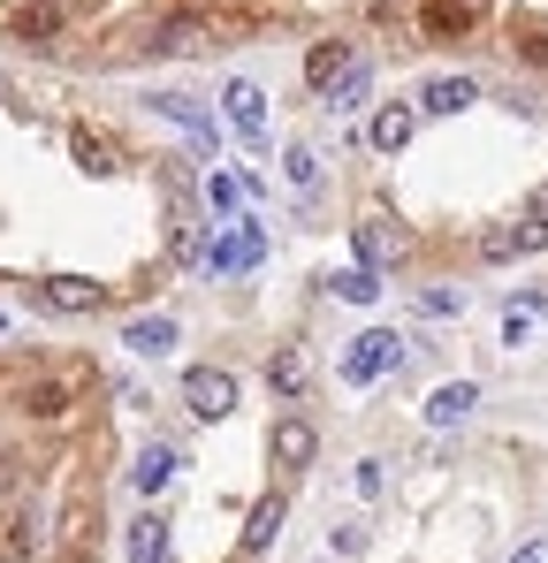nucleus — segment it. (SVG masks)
<instances>
[{"label":"nucleus","mask_w":548,"mask_h":563,"mask_svg":"<svg viewBox=\"0 0 548 563\" xmlns=\"http://www.w3.org/2000/svg\"><path fill=\"white\" fill-rule=\"evenodd\" d=\"M534 252H548V213H526V221L480 236V260H534Z\"/></svg>","instance_id":"obj_6"},{"label":"nucleus","mask_w":548,"mask_h":563,"mask_svg":"<svg viewBox=\"0 0 548 563\" xmlns=\"http://www.w3.org/2000/svg\"><path fill=\"white\" fill-rule=\"evenodd\" d=\"M183 404H190L198 419H229V411H237V374H221V366H190V374H183Z\"/></svg>","instance_id":"obj_5"},{"label":"nucleus","mask_w":548,"mask_h":563,"mask_svg":"<svg viewBox=\"0 0 548 563\" xmlns=\"http://www.w3.org/2000/svg\"><path fill=\"white\" fill-rule=\"evenodd\" d=\"M313 450H320L313 419H282V427H274V465H282V472H305V465H313Z\"/></svg>","instance_id":"obj_14"},{"label":"nucleus","mask_w":548,"mask_h":563,"mask_svg":"<svg viewBox=\"0 0 548 563\" xmlns=\"http://www.w3.org/2000/svg\"><path fill=\"white\" fill-rule=\"evenodd\" d=\"M480 23V0H427V38H464Z\"/></svg>","instance_id":"obj_16"},{"label":"nucleus","mask_w":548,"mask_h":563,"mask_svg":"<svg viewBox=\"0 0 548 563\" xmlns=\"http://www.w3.org/2000/svg\"><path fill=\"white\" fill-rule=\"evenodd\" d=\"M145 107H153V114H168L176 130H190V145H198V153H213V114H206L198 99H183V92H145Z\"/></svg>","instance_id":"obj_8"},{"label":"nucleus","mask_w":548,"mask_h":563,"mask_svg":"<svg viewBox=\"0 0 548 563\" xmlns=\"http://www.w3.org/2000/svg\"><path fill=\"white\" fill-rule=\"evenodd\" d=\"M23 411H31V419H62V411H69V380H31V388H23Z\"/></svg>","instance_id":"obj_19"},{"label":"nucleus","mask_w":548,"mask_h":563,"mask_svg":"<svg viewBox=\"0 0 548 563\" xmlns=\"http://www.w3.org/2000/svg\"><path fill=\"white\" fill-rule=\"evenodd\" d=\"M69 153H77V161H85L91 176H107V168H114V161H107V145H99V137H91L85 122H77V130H69Z\"/></svg>","instance_id":"obj_24"},{"label":"nucleus","mask_w":548,"mask_h":563,"mask_svg":"<svg viewBox=\"0 0 548 563\" xmlns=\"http://www.w3.org/2000/svg\"><path fill=\"white\" fill-rule=\"evenodd\" d=\"M282 184L297 190V198L320 190V161H313V145H289V153H282Z\"/></svg>","instance_id":"obj_18"},{"label":"nucleus","mask_w":548,"mask_h":563,"mask_svg":"<svg viewBox=\"0 0 548 563\" xmlns=\"http://www.w3.org/2000/svg\"><path fill=\"white\" fill-rule=\"evenodd\" d=\"M0 487H15V457H0Z\"/></svg>","instance_id":"obj_29"},{"label":"nucleus","mask_w":548,"mask_h":563,"mask_svg":"<svg viewBox=\"0 0 548 563\" xmlns=\"http://www.w3.org/2000/svg\"><path fill=\"white\" fill-rule=\"evenodd\" d=\"M412 130H419V107H404V99H388V107H373V153H404L412 145Z\"/></svg>","instance_id":"obj_11"},{"label":"nucleus","mask_w":548,"mask_h":563,"mask_svg":"<svg viewBox=\"0 0 548 563\" xmlns=\"http://www.w3.org/2000/svg\"><path fill=\"white\" fill-rule=\"evenodd\" d=\"M122 556L130 563H168V518H161V510H138L130 533H122Z\"/></svg>","instance_id":"obj_10"},{"label":"nucleus","mask_w":548,"mask_h":563,"mask_svg":"<svg viewBox=\"0 0 548 563\" xmlns=\"http://www.w3.org/2000/svg\"><path fill=\"white\" fill-rule=\"evenodd\" d=\"M343 77H351V46H343V38H320V46L305 54V85H313V92H336Z\"/></svg>","instance_id":"obj_13"},{"label":"nucleus","mask_w":548,"mask_h":563,"mask_svg":"<svg viewBox=\"0 0 548 563\" xmlns=\"http://www.w3.org/2000/svg\"><path fill=\"white\" fill-rule=\"evenodd\" d=\"M260 260H267V229H260V221H229V229L206 244L198 267H206V275H252Z\"/></svg>","instance_id":"obj_2"},{"label":"nucleus","mask_w":548,"mask_h":563,"mask_svg":"<svg viewBox=\"0 0 548 563\" xmlns=\"http://www.w3.org/2000/svg\"><path fill=\"white\" fill-rule=\"evenodd\" d=\"M31 305H39V312H69V320H85V312H107V282L46 275V282H31Z\"/></svg>","instance_id":"obj_3"},{"label":"nucleus","mask_w":548,"mask_h":563,"mask_svg":"<svg viewBox=\"0 0 548 563\" xmlns=\"http://www.w3.org/2000/svg\"><path fill=\"white\" fill-rule=\"evenodd\" d=\"M365 92H373V69H365V62H351V77H343V85L328 92V107H336V114H351Z\"/></svg>","instance_id":"obj_23"},{"label":"nucleus","mask_w":548,"mask_h":563,"mask_svg":"<svg viewBox=\"0 0 548 563\" xmlns=\"http://www.w3.org/2000/svg\"><path fill=\"white\" fill-rule=\"evenodd\" d=\"M221 122H229L244 145H260V137H267V92H260L252 77H229V85H221Z\"/></svg>","instance_id":"obj_4"},{"label":"nucleus","mask_w":548,"mask_h":563,"mask_svg":"<svg viewBox=\"0 0 548 563\" xmlns=\"http://www.w3.org/2000/svg\"><path fill=\"white\" fill-rule=\"evenodd\" d=\"M351 252H359V267H373V275H381V267H396V260L412 252V236H404L396 221H381V213H373V221H359V229H351Z\"/></svg>","instance_id":"obj_7"},{"label":"nucleus","mask_w":548,"mask_h":563,"mask_svg":"<svg viewBox=\"0 0 548 563\" xmlns=\"http://www.w3.org/2000/svg\"><path fill=\"white\" fill-rule=\"evenodd\" d=\"M419 411H427V427H464V419L480 411V380H442Z\"/></svg>","instance_id":"obj_9"},{"label":"nucleus","mask_w":548,"mask_h":563,"mask_svg":"<svg viewBox=\"0 0 548 563\" xmlns=\"http://www.w3.org/2000/svg\"><path fill=\"white\" fill-rule=\"evenodd\" d=\"M267 380H274V388H282V396H297V388H305V358H297V351H274Z\"/></svg>","instance_id":"obj_25"},{"label":"nucleus","mask_w":548,"mask_h":563,"mask_svg":"<svg viewBox=\"0 0 548 563\" xmlns=\"http://www.w3.org/2000/svg\"><path fill=\"white\" fill-rule=\"evenodd\" d=\"M472 99H480V85H472V77H435V85L419 92V107H427V114H464Z\"/></svg>","instance_id":"obj_17"},{"label":"nucleus","mask_w":548,"mask_h":563,"mask_svg":"<svg viewBox=\"0 0 548 563\" xmlns=\"http://www.w3.org/2000/svg\"><path fill=\"white\" fill-rule=\"evenodd\" d=\"M511 563H548V533H541V541H518V556H511Z\"/></svg>","instance_id":"obj_28"},{"label":"nucleus","mask_w":548,"mask_h":563,"mask_svg":"<svg viewBox=\"0 0 548 563\" xmlns=\"http://www.w3.org/2000/svg\"><path fill=\"white\" fill-rule=\"evenodd\" d=\"M0 335H8V320H0Z\"/></svg>","instance_id":"obj_31"},{"label":"nucleus","mask_w":548,"mask_h":563,"mask_svg":"<svg viewBox=\"0 0 548 563\" xmlns=\"http://www.w3.org/2000/svg\"><path fill=\"white\" fill-rule=\"evenodd\" d=\"M274 533H282V495H260L252 503V526H244V549H267Z\"/></svg>","instance_id":"obj_21"},{"label":"nucleus","mask_w":548,"mask_h":563,"mask_svg":"<svg viewBox=\"0 0 548 563\" xmlns=\"http://www.w3.org/2000/svg\"><path fill=\"white\" fill-rule=\"evenodd\" d=\"M518 54H526L534 69H548V31H518Z\"/></svg>","instance_id":"obj_26"},{"label":"nucleus","mask_w":548,"mask_h":563,"mask_svg":"<svg viewBox=\"0 0 548 563\" xmlns=\"http://www.w3.org/2000/svg\"><path fill=\"white\" fill-rule=\"evenodd\" d=\"M534 213H548V190H541V206H534Z\"/></svg>","instance_id":"obj_30"},{"label":"nucleus","mask_w":548,"mask_h":563,"mask_svg":"<svg viewBox=\"0 0 548 563\" xmlns=\"http://www.w3.org/2000/svg\"><path fill=\"white\" fill-rule=\"evenodd\" d=\"M206 206H213V213H237V206H244V176L213 168V176H206Z\"/></svg>","instance_id":"obj_22"},{"label":"nucleus","mask_w":548,"mask_h":563,"mask_svg":"<svg viewBox=\"0 0 548 563\" xmlns=\"http://www.w3.org/2000/svg\"><path fill=\"white\" fill-rule=\"evenodd\" d=\"M176 450H168V442H153V450H138V465H130V487H138V495H161V487H168V479H176Z\"/></svg>","instance_id":"obj_15"},{"label":"nucleus","mask_w":548,"mask_h":563,"mask_svg":"<svg viewBox=\"0 0 548 563\" xmlns=\"http://www.w3.org/2000/svg\"><path fill=\"white\" fill-rule=\"evenodd\" d=\"M404 366V335L396 328H365V335H351V351H343V380L351 388H373V380H388Z\"/></svg>","instance_id":"obj_1"},{"label":"nucleus","mask_w":548,"mask_h":563,"mask_svg":"<svg viewBox=\"0 0 548 563\" xmlns=\"http://www.w3.org/2000/svg\"><path fill=\"white\" fill-rule=\"evenodd\" d=\"M328 289H336L343 305H373V297H381V275H373V267H343V275H328Z\"/></svg>","instance_id":"obj_20"},{"label":"nucleus","mask_w":548,"mask_h":563,"mask_svg":"<svg viewBox=\"0 0 548 563\" xmlns=\"http://www.w3.org/2000/svg\"><path fill=\"white\" fill-rule=\"evenodd\" d=\"M122 343H130L138 358H168V351L183 343V328L168 320V312H145V320H130V328H122Z\"/></svg>","instance_id":"obj_12"},{"label":"nucleus","mask_w":548,"mask_h":563,"mask_svg":"<svg viewBox=\"0 0 548 563\" xmlns=\"http://www.w3.org/2000/svg\"><path fill=\"white\" fill-rule=\"evenodd\" d=\"M381 487H388V472H381V457H365L359 465V495H381Z\"/></svg>","instance_id":"obj_27"},{"label":"nucleus","mask_w":548,"mask_h":563,"mask_svg":"<svg viewBox=\"0 0 548 563\" xmlns=\"http://www.w3.org/2000/svg\"><path fill=\"white\" fill-rule=\"evenodd\" d=\"M39 8H54V0H39Z\"/></svg>","instance_id":"obj_32"}]
</instances>
